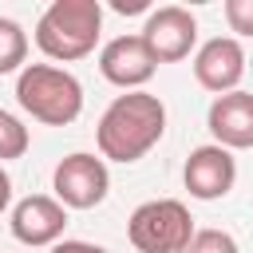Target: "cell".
Wrapping results in <instances>:
<instances>
[{
	"label": "cell",
	"mask_w": 253,
	"mask_h": 253,
	"mask_svg": "<svg viewBox=\"0 0 253 253\" xmlns=\"http://www.w3.org/2000/svg\"><path fill=\"white\" fill-rule=\"evenodd\" d=\"M162 134H166V107L150 91H126L111 99V107L95 126L99 154L111 162H138L150 146H158Z\"/></svg>",
	"instance_id": "cell-1"
},
{
	"label": "cell",
	"mask_w": 253,
	"mask_h": 253,
	"mask_svg": "<svg viewBox=\"0 0 253 253\" xmlns=\"http://www.w3.org/2000/svg\"><path fill=\"white\" fill-rule=\"evenodd\" d=\"M103 36V4L99 0H51L36 20V47L47 59L71 63L95 51Z\"/></svg>",
	"instance_id": "cell-2"
},
{
	"label": "cell",
	"mask_w": 253,
	"mask_h": 253,
	"mask_svg": "<svg viewBox=\"0 0 253 253\" xmlns=\"http://www.w3.org/2000/svg\"><path fill=\"white\" fill-rule=\"evenodd\" d=\"M16 103L47 126H67L83 111V83L55 63H28L16 79Z\"/></svg>",
	"instance_id": "cell-3"
},
{
	"label": "cell",
	"mask_w": 253,
	"mask_h": 253,
	"mask_svg": "<svg viewBox=\"0 0 253 253\" xmlns=\"http://www.w3.org/2000/svg\"><path fill=\"white\" fill-rule=\"evenodd\" d=\"M126 237L138 253H182V245L194 237V217L178 198H154L130 213Z\"/></svg>",
	"instance_id": "cell-4"
},
{
	"label": "cell",
	"mask_w": 253,
	"mask_h": 253,
	"mask_svg": "<svg viewBox=\"0 0 253 253\" xmlns=\"http://www.w3.org/2000/svg\"><path fill=\"white\" fill-rule=\"evenodd\" d=\"M51 190H55V202L63 210H95L107 190H111V174H107V162L87 154V150H75L67 154L55 174H51Z\"/></svg>",
	"instance_id": "cell-5"
},
{
	"label": "cell",
	"mask_w": 253,
	"mask_h": 253,
	"mask_svg": "<svg viewBox=\"0 0 253 253\" xmlns=\"http://www.w3.org/2000/svg\"><path fill=\"white\" fill-rule=\"evenodd\" d=\"M138 40L146 43V51H150L154 63H178L198 43V20L182 4H162V8H154L146 16Z\"/></svg>",
	"instance_id": "cell-6"
},
{
	"label": "cell",
	"mask_w": 253,
	"mask_h": 253,
	"mask_svg": "<svg viewBox=\"0 0 253 253\" xmlns=\"http://www.w3.org/2000/svg\"><path fill=\"white\" fill-rule=\"evenodd\" d=\"M241 75H245V47H241V40L213 36V40H206L198 47V55H194V79L206 91L229 95V91H237Z\"/></svg>",
	"instance_id": "cell-7"
},
{
	"label": "cell",
	"mask_w": 253,
	"mask_h": 253,
	"mask_svg": "<svg viewBox=\"0 0 253 253\" xmlns=\"http://www.w3.org/2000/svg\"><path fill=\"white\" fill-rule=\"evenodd\" d=\"M206 126L213 134V146L221 150H249L253 146V95L249 91H229V95H217L210 103V115H206Z\"/></svg>",
	"instance_id": "cell-8"
},
{
	"label": "cell",
	"mask_w": 253,
	"mask_h": 253,
	"mask_svg": "<svg viewBox=\"0 0 253 253\" xmlns=\"http://www.w3.org/2000/svg\"><path fill=\"white\" fill-rule=\"evenodd\" d=\"M8 225H12V237L24 245H55L67 229V210L47 194H32L12 206Z\"/></svg>",
	"instance_id": "cell-9"
},
{
	"label": "cell",
	"mask_w": 253,
	"mask_h": 253,
	"mask_svg": "<svg viewBox=\"0 0 253 253\" xmlns=\"http://www.w3.org/2000/svg\"><path fill=\"white\" fill-rule=\"evenodd\" d=\"M154 59H150V51H146V43L138 40V36H115V40H107L103 43V51H99V71H103V79L107 83H115V87H123V91H138L150 75H154Z\"/></svg>",
	"instance_id": "cell-10"
},
{
	"label": "cell",
	"mask_w": 253,
	"mask_h": 253,
	"mask_svg": "<svg viewBox=\"0 0 253 253\" xmlns=\"http://www.w3.org/2000/svg\"><path fill=\"white\" fill-rule=\"evenodd\" d=\"M182 178H186V190H190L194 198L213 202V198H225V194L233 190V182H237V162H233L229 150H221V146L210 142V146L190 150Z\"/></svg>",
	"instance_id": "cell-11"
},
{
	"label": "cell",
	"mask_w": 253,
	"mask_h": 253,
	"mask_svg": "<svg viewBox=\"0 0 253 253\" xmlns=\"http://www.w3.org/2000/svg\"><path fill=\"white\" fill-rule=\"evenodd\" d=\"M24 59H28V32H24L16 20L0 16V75L20 71Z\"/></svg>",
	"instance_id": "cell-12"
},
{
	"label": "cell",
	"mask_w": 253,
	"mask_h": 253,
	"mask_svg": "<svg viewBox=\"0 0 253 253\" xmlns=\"http://www.w3.org/2000/svg\"><path fill=\"white\" fill-rule=\"evenodd\" d=\"M28 146H32L28 126H24L12 111H4V107H0V162L24 158V154H28Z\"/></svg>",
	"instance_id": "cell-13"
},
{
	"label": "cell",
	"mask_w": 253,
	"mask_h": 253,
	"mask_svg": "<svg viewBox=\"0 0 253 253\" xmlns=\"http://www.w3.org/2000/svg\"><path fill=\"white\" fill-rule=\"evenodd\" d=\"M182 253H237V241L225 229H194V237L182 245Z\"/></svg>",
	"instance_id": "cell-14"
},
{
	"label": "cell",
	"mask_w": 253,
	"mask_h": 253,
	"mask_svg": "<svg viewBox=\"0 0 253 253\" xmlns=\"http://www.w3.org/2000/svg\"><path fill=\"white\" fill-rule=\"evenodd\" d=\"M225 20H229V32L249 36L253 32V0H225Z\"/></svg>",
	"instance_id": "cell-15"
},
{
	"label": "cell",
	"mask_w": 253,
	"mask_h": 253,
	"mask_svg": "<svg viewBox=\"0 0 253 253\" xmlns=\"http://www.w3.org/2000/svg\"><path fill=\"white\" fill-rule=\"evenodd\" d=\"M51 253H107L103 245H91V241H75V237H63L51 245Z\"/></svg>",
	"instance_id": "cell-16"
},
{
	"label": "cell",
	"mask_w": 253,
	"mask_h": 253,
	"mask_svg": "<svg viewBox=\"0 0 253 253\" xmlns=\"http://www.w3.org/2000/svg\"><path fill=\"white\" fill-rule=\"evenodd\" d=\"M8 202H12V178H8V170L0 166V213L8 210Z\"/></svg>",
	"instance_id": "cell-17"
},
{
	"label": "cell",
	"mask_w": 253,
	"mask_h": 253,
	"mask_svg": "<svg viewBox=\"0 0 253 253\" xmlns=\"http://www.w3.org/2000/svg\"><path fill=\"white\" fill-rule=\"evenodd\" d=\"M146 0H115V12H142Z\"/></svg>",
	"instance_id": "cell-18"
}]
</instances>
